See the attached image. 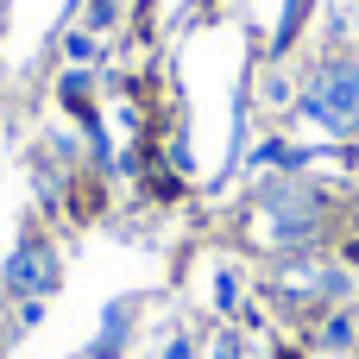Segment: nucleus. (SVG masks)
<instances>
[{
  "mask_svg": "<svg viewBox=\"0 0 359 359\" xmlns=\"http://www.w3.org/2000/svg\"><path fill=\"white\" fill-rule=\"evenodd\" d=\"M259 233L271 246H284V252L309 246L322 233V196L309 183H265V196H259Z\"/></svg>",
  "mask_w": 359,
  "mask_h": 359,
  "instance_id": "f257e3e1",
  "label": "nucleus"
},
{
  "mask_svg": "<svg viewBox=\"0 0 359 359\" xmlns=\"http://www.w3.org/2000/svg\"><path fill=\"white\" fill-rule=\"evenodd\" d=\"M120 341H126V303H114V316L101 322V353H120Z\"/></svg>",
  "mask_w": 359,
  "mask_h": 359,
  "instance_id": "39448f33",
  "label": "nucleus"
},
{
  "mask_svg": "<svg viewBox=\"0 0 359 359\" xmlns=\"http://www.w3.org/2000/svg\"><path fill=\"white\" fill-rule=\"evenodd\" d=\"M303 114H309L316 126H328V133L359 126V63L328 57V63L309 76V88H303Z\"/></svg>",
  "mask_w": 359,
  "mask_h": 359,
  "instance_id": "f03ea898",
  "label": "nucleus"
},
{
  "mask_svg": "<svg viewBox=\"0 0 359 359\" xmlns=\"http://www.w3.org/2000/svg\"><path fill=\"white\" fill-rule=\"evenodd\" d=\"M278 284H284L290 297H341V290H347V278H341L334 265H316V259H290V265L278 271Z\"/></svg>",
  "mask_w": 359,
  "mask_h": 359,
  "instance_id": "20e7f679",
  "label": "nucleus"
},
{
  "mask_svg": "<svg viewBox=\"0 0 359 359\" xmlns=\"http://www.w3.org/2000/svg\"><path fill=\"white\" fill-rule=\"evenodd\" d=\"M215 359H240V341L233 334H215Z\"/></svg>",
  "mask_w": 359,
  "mask_h": 359,
  "instance_id": "423d86ee",
  "label": "nucleus"
},
{
  "mask_svg": "<svg viewBox=\"0 0 359 359\" xmlns=\"http://www.w3.org/2000/svg\"><path fill=\"white\" fill-rule=\"evenodd\" d=\"M63 284V259H57V246H44V240H19L13 246V259H6V290L13 297H50Z\"/></svg>",
  "mask_w": 359,
  "mask_h": 359,
  "instance_id": "7ed1b4c3",
  "label": "nucleus"
}]
</instances>
